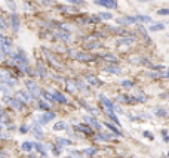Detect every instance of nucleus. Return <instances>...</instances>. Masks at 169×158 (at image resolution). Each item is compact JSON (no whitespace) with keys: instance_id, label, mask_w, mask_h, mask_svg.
Instances as JSON below:
<instances>
[{"instance_id":"obj_7","label":"nucleus","mask_w":169,"mask_h":158,"mask_svg":"<svg viewBox=\"0 0 169 158\" xmlns=\"http://www.w3.org/2000/svg\"><path fill=\"white\" fill-rule=\"evenodd\" d=\"M117 101H119L120 103H135V102H137V99L133 98V96H126V95L117 96Z\"/></svg>"},{"instance_id":"obj_32","label":"nucleus","mask_w":169,"mask_h":158,"mask_svg":"<svg viewBox=\"0 0 169 158\" xmlns=\"http://www.w3.org/2000/svg\"><path fill=\"white\" fill-rule=\"evenodd\" d=\"M95 152H96V149H95V148H89V149H86V151H85V155H88V157H92Z\"/></svg>"},{"instance_id":"obj_25","label":"nucleus","mask_w":169,"mask_h":158,"mask_svg":"<svg viewBox=\"0 0 169 158\" xmlns=\"http://www.w3.org/2000/svg\"><path fill=\"white\" fill-rule=\"evenodd\" d=\"M76 58L79 59V61H91L92 58L89 56V55H86V53H82V52H80V53H77L76 55Z\"/></svg>"},{"instance_id":"obj_13","label":"nucleus","mask_w":169,"mask_h":158,"mask_svg":"<svg viewBox=\"0 0 169 158\" xmlns=\"http://www.w3.org/2000/svg\"><path fill=\"white\" fill-rule=\"evenodd\" d=\"M85 121L88 123V124H91V126H94L95 129H98V130H100L101 129V124H100V123H98L94 117H88V115H85Z\"/></svg>"},{"instance_id":"obj_4","label":"nucleus","mask_w":169,"mask_h":158,"mask_svg":"<svg viewBox=\"0 0 169 158\" xmlns=\"http://www.w3.org/2000/svg\"><path fill=\"white\" fill-rule=\"evenodd\" d=\"M0 78H2V81L5 84H7L9 87H12V86H16V80L15 78H11V75H9V73L3 71V73H0Z\"/></svg>"},{"instance_id":"obj_41","label":"nucleus","mask_w":169,"mask_h":158,"mask_svg":"<svg viewBox=\"0 0 169 158\" xmlns=\"http://www.w3.org/2000/svg\"><path fill=\"white\" fill-rule=\"evenodd\" d=\"M0 109H2V105H0Z\"/></svg>"},{"instance_id":"obj_29","label":"nucleus","mask_w":169,"mask_h":158,"mask_svg":"<svg viewBox=\"0 0 169 158\" xmlns=\"http://www.w3.org/2000/svg\"><path fill=\"white\" fill-rule=\"evenodd\" d=\"M42 96H43V98L46 99L48 102H55V99H53V96H52L49 92H43V93H42Z\"/></svg>"},{"instance_id":"obj_23","label":"nucleus","mask_w":169,"mask_h":158,"mask_svg":"<svg viewBox=\"0 0 169 158\" xmlns=\"http://www.w3.org/2000/svg\"><path fill=\"white\" fill-rule=\"evenodd\" d=\"M57 143L59 145V146H62V145H73V143H71V140H68V139H62V137H58L57 139Z\"/></svg>"},{"instance_id":"obj_31","label":"nucleus","mask_w":169,"mask_h":158,"mask_svg":"<svg viewBox=\"0 0 169 158\" xmlns=\"http://www.w3.org/2000/svg\"><path fill=\"white\" fill-rule=\"evenodd\" d=\"M137 19H139L141 22H151V18H150V16H144V15H138Z\"/></svg>"},{"instance_id":"obj_38","label":"nucleus","mask_w":169,"mask_h":158,"mask_svg":"<svg viewBox=\"0 0 169 158\" xmlns=\"http://www.w3.org/2000/svg\"><path fill=\"white\" fill-rule=\"evenodd\" d=\"M144 136H147L148 139H153V136L150 135V131H144Z\"/></svg>"},{"instance_id":"obj_35","label":"nucleus","mask_w":169,"mask_h":158,"mask_svg":"<svg viewBox=\"0 0 169 158\" xmlns=\"http://www.w3.org/2000/svg\"><path fill=\"white\" fill-rule=\"evenodd\" d=\"M157 15L166 16V15H169V11H168V9H160V11H157Z\"/></svg>"},{"instance_id":"obj_33","label":"nucleus","mask_w":169,"mask_h":158,"mask_svg":"<svg viewBox=\"0 0 169 158\" xmlns=\"http://www.w3.org/2000/svg\"><path fill=\"white\" fill-rule=\"evenodd\" d=\"M67 2L73 3V5H85V0H67Z\"/></svg>"},{"instance_id":"obj_40","label":"nucleus","mask_w":169,"mask_h":158,"mask_svg":"<svg viewBox=\"0 0 169 158\" xmlns=\"http://www.w3.org/2000/svg\"><path fill=\"white\" fill-rule=\"evenodd\" d=\"M2 58H3V56H2V55H0V59H2Z\"/></svg>"},{"instance_id":"obj_17","label":"nucleus","mask_w":169,"mask_h":158,"mask_svg":"<svg viewBox=\"0 0 169 158\" xmlns=\"http://www.w3.org/2000/svg\"><path fill=\"white\" fill-rule=\"evenodd\" d=\"M57 37L59 39V40H64V41H68L70 40V33L68 31H64V33H62V31H59V33H57Z\"/></svg>"},{"instance_id":"obj_19","label":"nucleus","mask_w":169,"mask_h":158,"mask_svg":"<svg viewBox=\"0 0 169 158\" xmlns=\"http://www.w3.org/2000/svg\"><path fill=\"white\" fill-rule=\"evenodd\" d=\"M135 21H137L135 16H126V18H120L119 19L120 24H132V22H135Z\"/></svg>"},{"instance_id":"obj_22","label":"nucleus","mask_w":169,"mask_h":158,"mask_svg":"<svg viewBox=\"0 0 169 158\" xmlns=\"http://www.w3.org/2000/svg\"><path fill=\"white\" fill-rule=\"evenodd\" d=\"M65 127H67V124L64 121H58V123H55V126H53V130L58 131V130H64Z\"/></svg>"},{"instance_id":"obj_28","label":"nucleus","mask_w":169,"mask_h":158,"mask_svg":"<svg viewBox=\"0 0 169 158\" xmlns=\"http://www.w3.org/2000/svg\"><path fill=\"white\" fill-rule=\"evenodd\" d=\"M98 16H100V19H111L113 18V15L108 12H101V13H98Z\"/></svg>"},{"instance_id":"obj_30","label":"nucleus","mask_w":169,"mask_h":158,"mask_svg":"<svg viewBox=\"0 0 169 158\" xmlns=\"http://www.w3.org/2000/svg\"><path fill=\"white\" fill-rule=\"evenodd\" d=\"M122 86L125 87V89H131V87H133V83L131 80H123L122 81Z\"/></svg>"},{"instance_id":"obj_34","label":"nucleus","mask_w":169,"mask_h":158,"mask_svg":"<svg viewBox=\"0 0 169 158\" xmlns=\"http://www.w3.org/2000/svg\"><path fill=\"white\" fill-rule=\"evenodd\" d=\"M39 108L43 109V111H49V107H48L46 103H43V102H39Z\"/></svg>"},{"instance_id":"obj_6","label":"nucleus","mask_w":169,"mask_h":158,"mask_svg":"<svg viewBox=\"0 0 169 158\" xmlns=\"http://www.w3.org/2000/svg\"><path fill=\"white\" fill-rule=\"evenodd\" d=\"M55 118V112H49V111H46L43 114V115L39 118V121L37 123H40V124H46V123H49L50 120H53Z\"/></svg>"},{"instance_id":"obj_11","label":"nucleus","mask_w":169,"mask_h":158,"mask_svg":"<svg viewBox=\"0 0 169 158\" xmlns=\"http://www.w3.org/2000/svg\"><path fill=\"white\" fill-rule=\"evenodd\" d=\"M11 21H12V28H13V31H18V30H20V18H18L16 13H12V15H11Z\"/></svg>"},{"instance_id":"obj_16","label":"nucleus","mask_w":169,"mask_h":158,"mask_svg":"<svg viewBox=\"0 0 169 158\" xmlns=\"http://www.w3.org/2000/svg\"><path fill=\"white\" fill-rule=\"evenodd\" d=\"M0 123H3V124H9L11 123V118L6 112H3V109H0Z\"/></svg>"},{"instance_id":"obj_8","label":"nucleus","mask_w":169,"mask_h":158,"mask_svg":"<svg viewBox=\"0 0 169 158\" xmlns=\"http://www.w3.org/2000/svg\"><path fill=\"white\" fill-rule=\"evenodd\" d=\"M6 101H7L9 103H11V105H12V107H13L15 109H22V108H24V103H22V102H21L20 99H16V98H15V99L6 98Z\"/></svg>"},{"instance_id":"obj_18","label":"nucleus","mask_w":169,"mask_h":158,"mask_svg":"<svg viewBox=\"0 0 169 158\" xmlns=\"http://www.w3.org/2000/svg\"><path fill=\"white\" fill-rule=\"evenodd\" d=\"M33 148H36V149H37V151L43 155V157H46L48 155V152H46V149H44V146L42 145V143H34L33 145Z\"/></svg>"},{"instance_id":"obj_15","label":"nucleus","mask_w":169,"mask_h":158,"mask_svg":"<svg viewBox=\"0 0 169 158\" xmlns=\"http://www.w3.org/2000/svg\"><path fill=\"white\" fill-rule=\"evenodd\" d=\"M165 28H166V27H165V24H162V22L151 24V27H148L150 31H162V30H165Z\"/></svg>"},{"instance_id":"obj_36","label":"nucleus","mask_w":169,"mask_h":158,"mask_svg":"<svg viewBox=\"0 0 169 158\" xmlns=\"http://www.w3.org/2000/svg\"><path fill=\"white\" fill-rule=\"evenodd\" d=\"M20 131H21V133H25V131H28V127H27V126H21Z\"/></svg>"},{"instance_id":"obj_2","label":"nucleus","mask_w":169,"mask_h":158,"mask_svg":"<svg viewBox=\"0 0 169 158\" xmlns=\"http://www.w3.org/2000/svg\"><path fill=\"white\" fill-rule=\"evenodd\" d=\"M25 89H27V92H28V93L31 95V98H34V99H37V98H39L40 90H39V86L36 84L34 81L27 80V81H25Z\"/></svg>"},{"instance_id":"obj_14","label":"nucleus","mask_w":169,"mask_h":158,"mask_svg":"<svg viewBox=\"0 0 169 158\" xmlns=\"http://www.w3.org/2000/svg\"><path fill=\"white\" fill-rule=\"evenodd\" d=\"M132 43H133V39L132 37H123V39L117 40V45L119 46H129V45H132Z\"/></svg>"},{"instance_id":"obj_9","label":"nucleus","mask_w":169,"mask_h":158,"mask_svg":"<svg viewBox=\"0 0 169 158\" xmlns=\"http://www.w3.org/2000/svg\"><path fill=\"white\" fill-rule=\"evenodd\" d=\"M52 96H53V99H55V101H58V102H61V103H67V98H65V96L62 95L61 92L53 90V92H52Z\"/></svg>"},{"instance_id":"obj_42","label":"nucleus","mask_w":169,"mask_h":158,"mask_svg":"<svg viewBox=\"0 0 169 158\" xmlns=\"http://www.w3.org/2000/svg\"><path fill=\"white\" fill-rule=\"evenodd\" d=\"M67 158H71V157H67Z\"/></svg>"},{"instance_id":"obj_37","label":"nucleus","mask_w":169,"mask_h":158,"mask_svg":"<svg viewBox=\"0 0 169 158\" xmlns=\"http://www.w3.org/2000/svg\"><path fill=\"white\" fill-rule=\"evenodd\" d=\"M162 135H163V140H165V142H168V131L166 130H162Z\"/></svg>"},{"instance_id":"obj_1","label":"nucleus","mask_w":169,"mask_h":158,"mask_svg":"<svg viewBox=\"0 0 169 158\" xmlns=\"http://www.w3.org/2000/svg\"><path fill=\"white\" fill-rule=\"evenodd\" d=\"M13 49L12 41L9 40L7 37H2L0 36V53L2 55H9Z\"/></svg>"},{"instance_id":"obj_27","label":"nucleus","mask_w":169,"mask_h":158,"mask_svg":"<svg viewBox=\"0 0 169 158\" xmlns=\"http://www.w3.org/2000/svg\"><path fill=\"white\" fill-rule=\"evenodd\" d=\"M21 148H22V151H27V152H30L31 149H33V143H31V142H24V143L21 145Z\"/></svg>"},{"instance_id":"obj_21","label":"nucleus","mask_w":169,"mask_h":158,"mask_svg":"<svg viewBox=\"0 0 169 158\" xmlns=\"http://www.w3.org/2000/svg\"><path fill=\"white\" fill-rule=\"evenodd\" d=\"M105 127H107V129H108V130H111V131H113V133H114L116 136H120V135H122V133H120V131L117 130V127H114L113 124H110V123H105Z\"/></svg>"},{"instance_id":"obj_20","label":"nucleus","mask_w":169,"mask_h":158,"mask_svg":"<svg viewBox=\"0 0 169 158\" xmlns=\"http://www.w3.org/2000/svg\"><path fill=\"white\" fill-rule=\"evenodd\" d=\"M77 131H82V133H91V129H89L86 124H79V126H76L74 127Z\"/></svg>"},{"instance_id":"obj_10","label":"nucleus","mask_w":169,"mask_h":158,"mask_svg":"<svg viewBox=\"0 0 169 158\" xmlns=\"http://www.w3.org/2000/svg\"><path fill=\"white\" fill-rule=\"evenodd\" d=\"M100 101H101V102H102V103L105 105V107H107V109H110V111H116V107L113 105V102L107 99L104 95H101V96H100Z\"/></svg>"},{"instance_id":"obj_39","label":"nucleus","mask_w":169,"mask_h":158,"mask_svg":"<svg viewBox=\"0 0 169 158\" xmlns=\"http://www.w3.org/2000/svg\"><path fill=\"white\" fill-rule=\"evenodd\" d=\"M142 2H153V0H142Z\"/></svg>"},{"instance_id":"obj_24","label":"nucleus","mask_w":169,"mask_h":158,"mask_svg":"<svg viewBox=\"0 0 169 158\" xmlns=\"http://www.w3.org/2000/svg\"><path fill=\"white\" fill-rule=\"evenodd\" d=\"M104 71L105 73H114V74H119L120 73V69L117 67H105L104 68Z\"/></svg>"},{"instance_id":"obj_3","label":"nucleus","mask_w":169,"mask_h":158,"mask_svg":"<svg viewBox=\"0 0 169 158\" xmlns=\"http://www.w3.org/2000/svg\"><path fill=\"white\" fill-rule=\"evenodd\" d=\"M94 3L104 6L107 9H116V7H117V2H116V0H94Z\"/></svg>"},{"instance_id":"obj_5","label":"nucleus","mask_w":169,"mask_h":158,"mask_svg":"<svg viewBox=\"0 0 169 158\" xmlns=\"http://www.w3.org/2000/svg\"><path fill=\"white\" fill-rule=\"evenodd\" d=\"M16 99H20L22 103H28L31 101V95L25 90H20V92H16Z\"/></svg>"},{"instance_id":"obj_12","label":"nucleus","mask_w":169,"mask_h":158,"mask_svg":"<svg viewBox=\"0 0 169 158\" xmlns=\"http://www.w3.org/2000/svg\"><path fill=\"white\" fill-rule=\"evenodd\" d=\"M85 80L91 84V86H100V80H98L96 77H94V75H91V74H86L85 75Z\"/></svg>"},{"instance_id":"obj_26","label":"nucleus","mask_w":169,"mask_h":158,"mask_svg":"<svg viewBox=\"0 0 169 158\" xmlns=\"http://www.w3.org/2000/svg\"><path fill=\"white\" fill-rule=\"evenodd\" d=\"M154 114H156V115H159V117H166L168 115V111L163 109V108H157V109H154Z\"/></svg>"}]
</instances>
